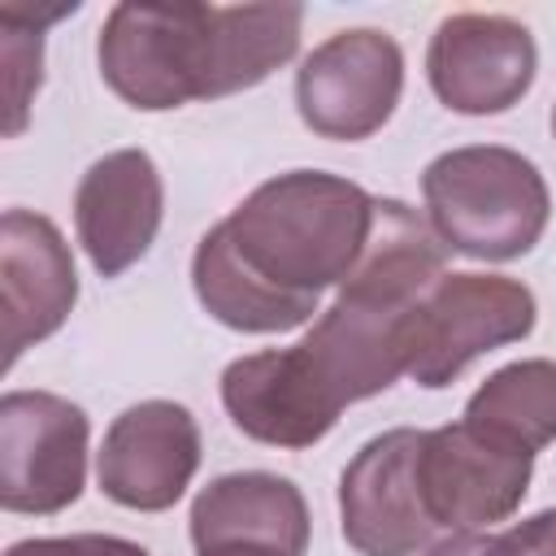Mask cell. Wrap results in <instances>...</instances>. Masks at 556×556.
Segmentation results:
<instances>
[{"mask_svg": "<svg viewBox=\"0 0 556 556\" xmlns=\"http://www.w3.org/2000/svg\"><path fill=\"white\" fill-rule=\"evenodd\" d=\"M300 4H113L96 65L139 113L222 100L265 83L300 52Z\"/></svg>", "mask_w": 556, "mask_h": 556, "instance_id": "6da1fadb", "label": "cell"}, {"mask_svg": "<svg viewBox=\"0 0 556 556\" xmlns=\"http://www.w3.org/2000/svg\"><path fill=\"white\" fill-rule=\"evenodd\" d=\"M447 274V248L404 200H374V230L339 295L295 343L339 408L387 391L404 374V326Z\"/></svg>", "mask_w": 556, "mask_h": 556, "instance_id": "7a4b0ae2", "label": "cell"}, {"mask_svg": "<svg viewBox=\"0 0 556 556\" xmlns=\"http://www.w3.org/2000/svg\"><path fill=\"white\" fill-rule=\"evenodd\" d=\"M374 200L352 178L291 169L248 191L217 226L261 287L321 313V291L339 287L369 243Z\"/></svg>", "mask_w": 556, "mask_h": 556, "instance_id": "3957f363", "label": "cell"}, {"mask_svg": "<svg viewBox=\"0 0 556 556\" xmlns=\"http://www.w3.org/2000/svg\"><path fill=\"white\" fill-rule=\"evenodd\" d=\"M421 200L439 243L473 261L526 256L552 217L539 165L500 143H465L434 156L421 174Z\"/></svg>", "mask_w": 556, "mask_h": 556, "instance_id": "277c9868", "label": "cell"}, {"mask_svg": "<svg viewBox=\"0 0 556 556\" xmlns=\"http://www.w3.org/2000/svg\"><path fill=\"white\" fill-rule=\"evenodd\" d=\"M534 317V291L508 274H443L404 326V374L426 391L452 387L478 356L521 343Z\"/></svg>", "mask_w": 556, "mask_h": 556, "instance_id": "5b68a950", "label": "cell"}, {"mask_svg": "<svg viewBox=\"0 0 556 556\" xmlns=\"http://www.w3.org/2000/svg\"><path fill=\"white\" fill-rule=\"evenodd\" d=\"M404 91V52L387 30L361 26L321 39L295 70L300 122L334 143L378 135Z\"/></svg>", "mask_w": 556, "mask_h": 556, "instance_id": "8992f818", "label": "cell"}, {"mask_svg": "<svg viewBox=\"0 0 556 556\" xmlns=\"http://www.w3.org/2000/svg\"><path fill=\"white\" fill-rule=\"evenodd\" d=\"M530 452L469 426L465 417L452 426L421 430L417 486L434 530L465 534L508 521L530 491Z\"/></svg>", "mask_w": 556, "mask_h": 556, "instance_id": "52a82bcc", "label": "cell"}, {"mask_svg": "<svg viewBox=\"0 0 556 556\" xmlns=\"http://www.w3.org/2000/svg\"><path fill=\"white\" fill-rule=\"evenodd\" d=\"M87 413L52 391H4L0 400V504L52 517L87 482Z\"/></svg>", "mask_w": 556, "mask_h": 556, "instance_id": "ba28073f", "label": "cell"}, {"mask_svg": "<svg viewBox=\"0 0 556 556\" xmlns=\"http://www.w3.org/2000/svg\"><path fill=\"white\" fill-rule=\"evenodd\" d=\"M534 35L508 13H452L426 48V78L439 104L465 117H495L534 87Z\"/></svg>", "mask_w": 556, "mask_h": 556, "instance_id": "9c48e42d", "label": "cell"}, {"mask_svg": "<svg viewBox=\"0 0 556 556\" xmlns=\"http://www.w3.org/2000/svg\"><path fill=\"white\" fill-rule=\"evenodd\" d=\"M421 430L374 434L339 473V521L361 556H417L434 543V521L417 486Z\"/></svg>", "mask_w": 556, "mask_h": 556, "instance_id": "30bf717a", "label": "cell"}, {"mask_svg": "<svg viewBox=\"0 0 556 556\" xmlns=\"http://www.w3.org/2000/svg\"><path fill=\"white\" fill-rule=\"evenodd\" d=\"M200 469V426L174 400H139L113 417L100 443V491L135 513H165Z\"/></svg>", "mask_w": 556, "mask_h": 556, "instance_id": "8fae6325", "label": "cell"}, {"mask_svg": "<svg viewBox=\"0 0 556 556\" xmlns=\"http://www.w3.org/2000/svg\"><path fill=\"white\" fill-rule=\"evenodd\" d=\"M165 187L161 169L143 148H117L78 178L74 230L100 278H122L139 265L161 230Z\"/></svg>", "mask_w": 556, "mask_h": 556, "instance_id": "7c38bea8", "label": "cell"}, {"mask_svg": "<svg viewBox=\"0 0 556 556\" xmlns=\"http://www.w3.org/2000/svg\"><path fill=\"white\" fill-rule=\"evenodd\" d=\"M0 300H4V365L13 369L30 343L56 334L78 300L74 252L52 217L9 208L0 217Z\"/></svg>", "mask_w": 556, "mask_h": 556, "instance_id": "4fadbf2b", "label": "cell"}, {"mask_svg": "<svg viewBox=\"0 0 556 556\" xmlns=\"http://www.w3.org/2000/svg\"><path fill=\"white\" fill-rule=\"evenodd\" d=\"M222 404L239 434L287 452L321 443L343 413L300 348H269L230 361L222 369Z\"/></svg>", "mask_w": 556, "mask_h": 556, "instance_id": "5bb4252c", "label": "cell"}, {"mask_svg": "<svg viewBox=\"0 0 556 556\" xmlns=\"http://www.w3.org/2000/svg\"><path fill=\"white\" fill-rule=\"evenodd\" d=\"M191 543L213 547V543H274L291 556L308 552V504L291 478L278 473H222L213 478L195 500H191Z\"/></svg>", "mask_w": 556, "mask_h": 556, "instance_id": "9a60e30c", "label": "cell"}, {"mask_svg": "<svg viewBox=\"0 0 556 556\" xmlns=\"http://www.w3.org/2000/svg\"><path fill=\"white\" fill-rule=\"evenodd\" d=\"M191 287H195V300L204 304V313L239 334H282V330L313 321V313H317V308H304V304L282 300L269 287H261L235 261L222 226H208L200 235L195 256H191Z\"/></svg>", "mask_w": 556, "mask_h": 556, "instance_id": "2e32d148", "label": "cell"}, {"mask_svg": "<svg viewBox=\"0 0 556 556\" xmlns=\"http://www.w3.org/2000/svg\"><path fill=\"white\" fill-rule=\"evenodd\" d=\"M465 421L530 456L543 452L556 443V361L530 356L495 369L469 395Z\"/></svg>", "mask_w": 556, "mask_h": 556, "instance_id": "e0dca14e", "label": "cell"}, {"mask_svg": "<svg viewBox=\"0 0 556 556\" xmlns=\"http://www.w3.org/2000/svg\"><path fill=\"white\" fill-rule=\"evenodd\" d=\"M78 9V4H74ZM74 9H48V13H26L17 4H9L0 13V52H4V87H9V126L4 135H22L26 126V109L30 96L43 83V22H56Z\"/></svg>", "mask_w": 556, "mask_h": 556, "instance_id": "ac0fdd59", "label": "cell"}, {"mask_svg": "<svg viewBox=\"0 0 556 556\" xmlns=\"http://www.w3.org/2000/svg\"><path fill=\"white\" fill-rule=\"evenodd\" d=\"M4 556H152V552L117 534H61V539H22Z\"/></svg>", "mask_w": 556, "mask_h": 556, "instance_id": "d6986e66", "label": "cell"}, {"mask_svg": "<svg viewBox=\"0 0 556 556\" xmlns=\"http://www.w3.org/2000/svg\"><path fill=\"white\" fill-rule=\"evenodd\" d=\"M513 556H556V508H543L504 530Z\"/></svg>", "mask_w": 556, "mask_h": 556, "instance_id": "ffe728a7", "label": "cell"}, {"mask_svg": "<svg viewBox=\"0 0 556 556\" xmlns=\"http://www.w3.org/2000/svg\"><path fill=\"white\" fill-rule=\"evenodd\" d=\"M426 556H513L504 534H486V530H465V534H447L439 543L426 547Z\"/></svg>", "mask_w": 556, "mask_h": 556, "instance_id": "44dd1931", "label": "cell"}, {"mask_svg": "<svg viewBox=\"0 0 556 556\" xmlns=\"http://www.w3.org/2000/svg\"><path fill=\"white\" fill-rule=\"evenodd\" d=\"M195 556H291L274 543H252V539H235V543H213V547H200Z\"/></svg>", "mask_w": 556, "mask_h": 556, "instance_id": "7402d4cb", "label": "cell"}, {"mask_svg": "<svg viewBox=\"0 0 556 556\" xmlns=\"http://www.w3.org/2000/svg\"><path fill=\"white\" fill-rule=\"evenodd\" d=\"M552 135H556V104H552Z\"/></svg>", "mask_w": 556, "mask_h": 556, "instance_id": "603a6c76", "label": "cell"}]
</instances>
